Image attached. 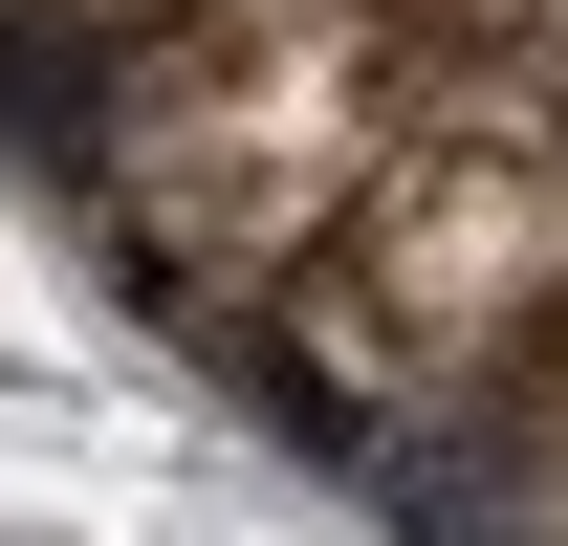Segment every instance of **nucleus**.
<instances>
[{"mask_svg":"<svg viewBox=\"0 0 568 546\" xmlns=\"http://www.w3.org/2000/svg\"><path fill=\"white\" fill-rule=\"evenodd\" d=\"M0 110L132 328L437 546H568V0H0Z\"/></svg>","mask_w":568,"mask_h":546,"instance_id":"nucleus-1","label":"nucleus"}]
</instances>
